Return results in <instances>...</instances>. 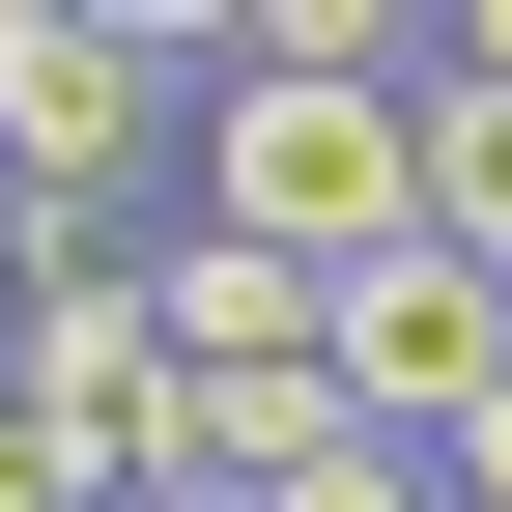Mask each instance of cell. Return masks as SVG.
I'll list each match as a JSON object with an SVG mask.
<instances>
[{
    "label": "cell",
    "mask_w": 512,
    "mask_h": 512,
    "mask_svg": "<svg viewBox=\"0 0 512 512\" xmlns=\"http://www.w3.org/2000/svg\"><path fill=\"white\" fill-rule=\"evenodd\" d=\"M427 256L512 285V57H484V29H427Z\"/></svg>",
    "instance_id": "obj_3"
},
{
    "label": "cell",
    "mask_w": 512,
    "mask_h": 512,
    "mask_svg": "<svg viewBox=\"0 0 512 512\" xmlns=\"http://www.w3.org/2000/svg\"><path fill=\"white\" fill-rule=\"evenodd\" d=\"M0 512H114L86 456H57V399H29V370H0Z\"/></svg>",
    "instance_id": "obj_5"
},
{
    "label": "cell",
    "mask_w": 512,
    "mask_h": 512,
    "mask_svg": "<svg viewBox=\"0 0 512 512\" xmlns=\"http://www.w3.org/2000/svg\"><path fill=\"white\" fill-rule=\"evenodd\" d=\"M256 512H456V484H427L399 427H342V456H285V484H256Z\"/></svg>",
    "instance_id": "obj_4"
},
{
    "label": "cell",
    "mask_w": 512,
    "mask_h": 512,
    "mask_svg": "<svg viewBox=\"0 0 512 512\" xmlns=\"http://www.w3.org/2000/svg\"><path fill=\"white\" fill-rule=\"evenodd\" d=\"M171 171H200V29L171 0H0V285L143 256Z\"/></svg>",
    "instance_id": "obj_1"
},
{
    "label": "cell",
    "mask_w": 512,
    "mask_h": 512,
    "mask_svg": "<svg viewBox=\"0 0 512 512\" xmlns=\"http://www.w3.org/2000/svg\"><path fill=\"white\" fill-rule=\"evenodd\" d=\"M484 399H512V285H484V256H370V285H342V427L456 456Z\"/></svg>",
    "instance_id": "obj_2"
}]
</instances>
